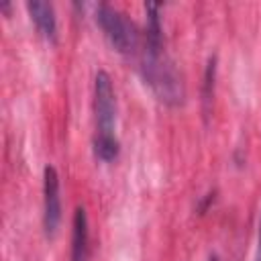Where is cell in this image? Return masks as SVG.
Wrapping results in <instances>:
<instances>
[{
  "label": "cell",
  "instance_id": "2",
  "mask_svg": "<svg viewBox=\"0 0 261 261\" xmlns=\"http://www.w3.org/2000/svg\"><path fill=\"white\" fill-rule=\"evenodd\" d=\"M137 69L143 77V82L151 88V92L167 106H179L184 104L186 90L184 82L175 69V65L169 61V57L163 51V45H151L143 41V49L137 57Z\"/></svg>",
  "mask_w": 261,
  "mask_h": 261
},
{
  "label": "cell",
  "instance_id": "6",
  "mask_svg": "<svg viewBox=\"0 0 261 261\" xmlns=\"http://www.w3.org/2000/svg\"><path fill=\"white\" fill-rule=\"evenodd\" d=\"M27 10L37 27V31L51 43L57 41V16H55V8L49 2H41V0H29L27 2Z\"/></svg>",
  "mask_w": 261,
  "mask_h": 261
},
{
  "label": "cell",
  "instance_id": "1",
  "mask_svg": "<svg viewBox=\"0 0 261 261\" xmlns=\"http://www.w3.org/2000/svg\"><path fill=\"white\" fill-rule=\"evenodd\" d=\"M94 155L104 163H112L120 153L116 135V92L108 71L98 69L94 75Z\"/></svg>",
  "mask_w": 261,
  "mask_h": 261
},
{
  "label": "cell",
  "instance_id": "4",
  "mask_svg": "<svg viewBox=\"0 0 261 261\" xmlns=\"http://www.w3.org/2000/svg\"><path fill=\"white\" fill-rule=\"evenodd\" d=\"M61 224V196H59V173L53 165L43 169V228L49 239L57 234Z\"/></svg>",
  "mask_w": 261,
  "mask_h": 261
},
{
  "label": "cell",
  "instance_id": "8",
  "mask_svg": "<svg viewBox=\"0 0 261 261\" xmlns=\"http://www.w3.org/2000/svg\"><path fill=\"white\" fill-rule=\"evenodd\" d=\"M208 261H220V259H218L216 255H210V259H208Z\"/></svg>",
  "mask_w": 261,
  "mask_h": 261
},
{
  "label": "cell",
  "instance_id": "5",
  "mask_svg": "<svg viewBox=\"0 0 261 261\" xmlns=\"http://www.w3.org/2000/svg\"><path fill=\"white\" fill-rule=\"evenodd\" d=\"M88 255H90L88 212L82 204H77L71 220V261H88Z\"/></svg>",
  "mask_w": 261,
  "mask_h": 261
},
{
  "label": "cell",
  "instance_id": "7",
  "mask_svg": "<svg viewBox=\"0 0 261 261\" xmlns=\"http://www.w3.org/2000/svg\"><path fill=\"white\" fill-rule=\"evenodd\" d=\"M253 261H261V218H259V228H257V247H255Z\"/></svg>",
  "mask_w": 261,
  "mask_h": 261
},
{
  "label": "cell",
  "instance_id": "3",
  "mask_svg": "<svg viewBox=\"0 0 261 261\" xmlns=\"http://www.w3.org/2000/svg\"><path fill=\"white\" fill-rule=\"evenodd\" d=\"M96 22L102 29L108 43L126 57H139L143 49L145 37H141V31L137 24L116 6L112 4H98L96 6Z\"/></svg>",
  "mask_w": 261,
  "mask_h": 261
}]
</instances>
